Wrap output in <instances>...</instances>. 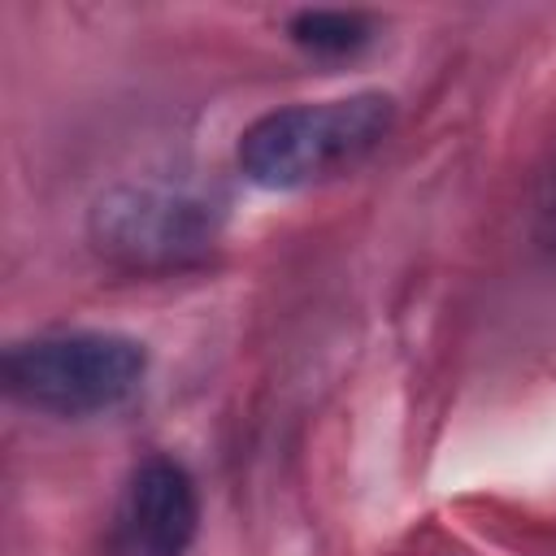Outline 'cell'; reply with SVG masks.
Listing matches in <instances>:
<instances>
[{
    "label": "cell",
    "instance_id": "cell-2",
    "mask_svg": "<svg viewBox=\"0 0 556 556\" xmlns=\"http://www.w3.org/2000/svg\"><path fill=\"white\" fill-rule=\"evenodd\" d=\"M143 343L109 330H61L13 343L4 352V387L13 400L56 417L109 413L143 382Z\"/></svg>",
    "mask_w": 556,
    "mask_h": 556
},
{
    "label": "cell",
    "instance_id": "cell-6",
    "mask_svg": "<svg viewBox=\"0 0 556 556\" xmlns=\"http://www.w3.org/2000/svg\"><path fill=\"white\" fill-rule=\"evenodd\" d=\"M534 239L543 252L556 256V161L547 165V174L534 191Z\"/></svg>",
    "mask_w": 556,
    "mask_h": 556
},
{
    "label": "cell",
    "instance_id": "cell-3",
    "mask_svg": "<svg viewBox=\"0 0 556 556\" xmlns=\"http://www.w3.org/2000/svg\"><path fill=\"white\" fill-rule=\"evenodd\" d=\"M222 230V204L187 182H122L91 208V243L126 269L200 261Z\"/></svg>",
    "mask_w": 556,
    "mask_h": 556
},
{
    "label": "cell",
    "instance_id": "cell-4",
    "mask_svg": "<svg viewBox=\"0 0 556 556\" xmlns=\"http://www.w3.org/2000/svg\"><path fill=\"white\" fill-rule=\"evenodd\" d=\"M200 500L191 473L169 460H143L122 495L117 508V552L122 556H182L195 539Z\"/></svg>",
    "mask_w": 556,
    "mask_h": 556
},
{
    "label": "cell",
    "instance_id": "cell-5",
    "mask_svg": "<svg viewBox=\"0 0 556 556\" xmlns=\"http://www.w3.org/2000/svg\"><path fill=\"white\" fill-rule=\"evenodd\" d=\"M291 39L308 52H321V56H343V52H356L369 43L374 35V22L365 13H343V9H304L291 17Z\"/></svg>",
    "mask_w": 556,
    "mask_h": 556
},
{
    "label": "cell",
    "instance_id": "cell-1",
    "mask_svg": "<svg viewBox=\"0 0 556 556\" xmlns=\"http://www.w3.org/2000/svg\"><path fill=\"white\" fill-rule=\"evenodd\" d=\"M395 122V104L382 91H356L343 100L291 104L252 122L239 139V169L269 191H295L356 169Z\"/></svg>",
    "mask_w": 556,
    "mask_h": 556
}]
</instances>
